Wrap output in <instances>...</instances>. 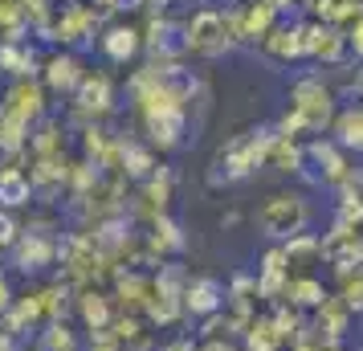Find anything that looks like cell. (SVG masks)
I'll return each mask as SVG.
<instances>
[{"mask_svg":"<svg viewBox=\"0 0 363 351\" xmlns=\"http://www.w3.org/2000/svg\"><path fill=\"white\" fill-rule=\"evenodd\" d=\"M188 311L192 315H213L216 306H220V286L213 282V278H200V282H192L188 286Z\"/></svg>","mask_w":363,"mask_h":351,"instance_id":"ba28073f","label":"cell"},{"mask_svg":"<svg viewBox=\"0 0 363 351\" xmlns=\"http://www.w3.org/2000/svg\"><path fill=\"white\" fill-rule=\"evenodd\" d=\"M82 315H86V323H90L94 331H102V323H106V302H102L99 294H86L82 299Z\"/></svg>","mask_w":363,"mask_h":351,"instance_id":"8fae6325","label":"cell"},{"mask_svg":"<svg viewBox=\"0 0 363 351\" xmlns=\"http://www.w3.org/2000/svg\"><path fill=\"white\" fill-rule=\"evenodd\" d=\"M13 306V290H9V282L0 278V311H9Z\"/></svg>","mask_w":363,"mask_h":351,"instance_id":"9a60e30c","label":"cell"},{"mask_svg":"<svg viewBox=\"0 0 363 351\" xmlns=\"http://www.w3.org/2000/svg\"><path fill=\"white\" fill-rule=\"evenodd\" d=\"M17 237H21L17 221H13L9 213H4V208H0V250H13V245H17Z\"/></svg>","mask_w":363,"mask_h":351,"instance_id":"4fadbf2b","label":"cell"},{"mask_svg":"<svg viewBox=\"0 0 363 351\" xmlns=\"http://www.w3.org/2000/svg\"><path fill=\"white\" fill-rule=\"evenodd\" d=\"M147 127H151V139H155L160 147H176V143H180V131H184V115L176 106H167V111L147 115Z\"/></svg>","mask_w":363,"mask_h":351,"instance_id":"8992f818","label":"cell"},{"mask_svg":"<svg viewBox=\"0 0 363 351\" xmlns=\"http://www.w3.org/2000/svg\"><path fill=\"white\" fill-rule=\"evenodd\" d=\"M323 299L327 294H323L318 282H311V278L306 282H294V302H302V306H323Z\"/></svg>","mask_w":363,"mask_h":351,"instance_id":"7c38bea8","label":"cell"},{"mask_svg":"<svg viewBox=\"0 0 363 351\" xmlns=\"http://www.w3.org/2000/svg\"><path fill=\"white\" fill-rule=\"evenodd\" d=\"M257 225L269 237H294L306 225V204L298 201V196H269L265 208L257 213Z\"/></svg>","mask_w":363,"mask_h":351,"instance_id":"6da1fadb","label":"cell"},{"mask_svg":"<svg viewBox=\"0 0 363 351\" xmlns=\"http://www.w3.org/2000/svg\"><path fill=\"white\" fill-rule=\"evenodd\" d=\"M45 82H50L53 90H69V86L82 82V74H78V66H74L69 53H53L50 62H45Z\"/></svg>","mask_w":363,"mask_h":351,"instance_id":"9c48e42d","label":"cell"},{"mask_svg":"<svg viewBox=\"0 0 363 351\" xmlns=\"http://www.w3.org/2000/svg\"><path fill=\"white\" fill-rule=\"evenodd\" d=\"M78 106L82 111H106L111 106V82L102 74H82V82H78Z\"/></svg>","mask_w":363,"mask_h":351,"instance_id":"52a82bcc","label":"cell"},{"mask_svg":"<svg viewBox=\"0 0 363 351\" xmlns=\"http://www.w3.org/2000/svg\"><path fill=\"white\" fill-rule=\"evenodd\" d=\"M106 9H118V13H131V9H143L147 0H102Z\"/></svg>","mask_w":363,"mask_h":351,"instance_id":"5bb4252c","label":"cell"},{"mask_svg":"<svg viewBox=\"0 0 363 351\" xmlns=\"http://www.w3.org/2000/svg\"><path fill=\"white\" fill-rule=\"evenodd\" d=\"M0 69L13 74V78H33L41 74V62H37V50L29 41H0Z\"/></svg>","mask_w":363,"mask_h":351,"instance_id":"3957f363","label":"cell"},{"mask_svg":"<svg viewBox=\"0 0 363 351\" xmlns=\"http://www.w3.org/2000/svg\"><path fill=\"white\" fill-rule=\"evenodd\" d=\"M188 41H192V45H213L216 37H220V21L213 17V13H200L196 21H192V29H188Z\"/></svg>","mask_w":363,"mask_h":351,"instance_id":"30bf717a","label":"cell"},{"mask_svg":"<svg viewBox=\"0 0 363 351\" xmlns=\"http://www.w3.org/2000/svg\"><path fill=\"white\" fill-rule=\"evenodd\" d=\"M102 53L111 57V62H127L139 53V33H135L131 25H111L106 33H102Z\"/></svg>","mask_w":363,"mask_h":351,"instance_id":"5b68a950","label":"cell"},{"mask_svg":"<svg viewBox=\"0 0 363 351\" xmlns=\"http://www.w3.org/2000/svg\"><path fill=\"white\" fill-rule=\"evenodd\" d=\"M41 86L33 82V78H21V82L9 86V94H4V102H0V118H9V123H17V127H33L37 118H41Z\"/></svg>","mask_w":363,"mask_h":351,"instance_id":"7a4b0ae2","label":"cell"},{"mask_svg":"<svg viewBox=\"0 0 363 351\" xmlns=\"http://www.w3.org/2000/svg\"><path fill=\"white\" fill-rule=\"evenodd\" d=\"M33 201V180H29V172H21V167H0V204L4 208H17V204H29Z\"/></svg>","mask_w":363,"mask_h":351,"instance_id":"277c9868","label":"cell"}]
</instances>
